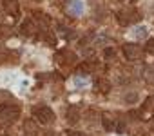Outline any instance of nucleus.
Returning a JSON list of instances; mask_svg holds the SVG:
<instances>
[{
    "instance_id": "nucleus-1",
    "label": "nucleus",
    "mask_w": 154,
    "mask_h": 136,
    "mask_svg": "<svg viewBox=\"0 0 154 136\" xmlns=\"http://www.w3.org/2000/svg\"><path fill=\"white\" fill-rule=\"evenodd\" d=\"M20 111L15 105H8V104H0V125H9L18 118Z\"/></svg>"
},
{
    "instance_id": "nucleus-2",
    "label": "nucleus",
    "mask_w": 154,
    "mask_h": 136,
    "mask_svg": "<svg viewBox=\"0 0 154 136\" xmlns=\"http://www.w3.org/2000/svg\"><path fill=\"white\" fill-rule=\"evenodd\" d=\"M33 116L42 125H47V123H51L54 120V113L47 105H36V107H33Z\"/></svg>"
},
{
    "instance_id": "nucleus-3",
    "label": "nucleus",
    "mask_w": 154,
    "mask_h": 136,
    "mask_svg": "<svg viewBox=\"0 0 154 136\" xmlns=\"http://www.w3.org/2000/svg\"><path fill=\"white\" fill-rule=\"evenodd\" d=\"M140 53H141V47L138 44H125L123 45V54L127 60H136L140 58Z\"/></svg>"
},
{
    "instance_id": "nucleus-4",
    "label": "nucleus",
    "mask_w": 154,
    "mask_h": 136,
    "mask_svg": "<svg viewBox=\"0 0 154 136\" xmlns=\"http://www.w3.org/2000/svg\"><path fill=\"white\" fill-rule=\"evenodd\" d=\"M118 20H120V24L129 26V24L140 20V15L136 11H122V13H118Z\"/></svg>"
},
{
    "instance_id": "nucleus-5",
    "label": "nucleus",
    "mask_w": 154,
    "mask_h": 136,
    "mask_svg": "<svg viewBox=\"0 0 154 136\" xmlns=\"http://www.w3.org/2000/svg\"><path fill=\"white\" fill-rule=\"evenodd\" d=\"M69 13L74 15V17H78L84 13V0H71V4H69Z\"/></svg>"
},
{
    "instance_id": "nucleus-6",
    "label": "nucleus",
    "mask_w": 154,
    "mask_h": 136,
    "mask_svg": "<svg viewBox=\"0 0 154 136\" xmlns=\"http://www.w3.org/2000/svg\"><path fill=\"white\" fill-rule=\"evenodd\" d=\"M78 120H80V109L74 107V105H69V109H67V122L69 123H76Z\"/></svg>"
},
{
    "instance_id": "nucleus-7",
    "label": "nucleus",
    "mask_w": 154,
    "mask_h": 136,
    "mask_svg": "<svg viewBox=\"0 0 154 136\" xmlns=\"http://www.w3.org/2000/svg\"><path fill=\"white\" fill-rule=\"evenodd\" d=\"M4 11L9 15H17L18 13V2L17 0H4Z\"/></svg>"
},
{
    "instance_id": "nucleus-8",
    "label": "nucleus",
    "mask_w": 154,
    "mask_h": 136,
    "mask_svg": "<svg viewBox=\"0 0 154 136\" xmlns=\"http://www.w3.org/2000/svg\"><path fill=\"white\" fill-rule=\"evenodd\" d=\"M109 87H111V84L107 82V80H103V78H100V80H96V91H100V93H109Z\"/></svg>"
},
{
    "instance_id": "nucleus-9",
    "label": "nucleus",
    "mask_w": 154,
    "mask_h": 136,
    "mask_svg": "<svg viewBox=\"0 0 154 136\" xmlns=\"http://www.w3.org/2000/svg\"><path fill=\"white\" fill-rule=\"evenodd\" d=\"M102 125H103V129H105V131H114V127H116L109 114H103V116H102Z\"/></svg>"
},
{
    "instance_id": "nucleus-10",
    "label": "nucleus",
    "mask_w": 154,
    "mask_h": 136,
    "mask_svg": "<svg viewBox=\"0 0 154 136\" xmlns=\"http://www.w3.org/2000/svg\"><path fill=\"white\" fill-rule=\"evenodd\" d=\"M33 31H35V24H33L31 20L22 22V35H31Z\"/></svg>"
},
{
    "instance_id": "nucleus-11",
    "label": "nucleus",
    "mask_w": 154,
    "mask_h": 136,
    "mask_svg": "<svg viewBox=\"0 0 154 136\" xmlns=\"http://www.w3.org/2000/svg\"><path fill=\"white\" fill-rule=\"evenodd\" d=\"M24 131H26L27 136H36V125L33 122H26L24 123Z\"/></svg>"
},
{
    "instance_id": "nucleus-12",
    "label": "nucleus",
    "mask_w": 154,
    "mask_h": 136,
    "mask_svg": "<svg viewBox=\"0 0 154 136\" xmlns=\"http://www.w3.org/2000/svg\"><path fill=\"white\" fill-rule=\"evenodd\" d=\"M13 100V94L9 91H4V89H0V104H8Z\"/></svg>"
},
{
    "instance_id": "nucleus-13",
    "label": "nucleus",
    "mask_w": 154,
    "mask_h": 136,
    "mask_svg": "<svg viewBox=\"0 0 154 136\" xmlns=\"http://www.w3.org/2000/svg\"><path fill=\"white\" fill-rule=\"evenodd\" d=\"M134 36H136V38H145V36H147V27L138 26V27L134 29Z\"/></svg>"
},
{
    "instance_id": "nucleus-14",
    "label": "nucleus",
    "mask_w": 154,
    "mask_h": 136,
    "mask_svg": "<svg viewBox=\"0 0 154 136\" xmlns=\"http://www.w3.org/2000/svg\"><path fill=\"white\" fill-rule=\"evenodd\" d=\"M143 111H154V94L149 96V98L145 100V104H143Z\"/></svg>"
},
{
    "instance_id": "nucleus-15",
    "label": "nucleus",
    "mask_w": 154,
    "mask_h": 136,
    "mask_svg": "<svg viewBox=\"0 0 154 136\" xmlns=\"http://www.w3.org/2000/svg\"><path fill=\"white\" fill-rule=\"evenodd\" d=\"M145 51H147L149 54H154V38H149V40H147V44H145Z\"/></svg>"
},
{
    "instance_id": "nucleus-16",
    "label": "nucleus",
    "mask_w": 154,
    "mask_h": 136,
    "mask_svg": "<svg viewBox=\"0 0 154 136\" xmlns=\"http://www.w3.org/2000/svg\"><path fill=\"white\" fill-rule=\"evenodd\" d=\"M89 71H91V65H89V63H82V65L78 67V73H80V75H89Z\"/></svg>"
},
{
    "instance_id": "nucleus-17",
    "label": "nucleus",
    "mask_w": 154,
    "mask_h": 136,
    "mask_svg": "<svg viewBox=\"0 0 154 136\" xmlns=\"http://www.w3.org/2000/svg\"><path fill=\"white\" fill-rule=\"evenodd\" d=\"M114 131H116V132H120V134H123V132L127 131L125 122H118V123H116V127H114Z\"/></svg>"
},
{
    "instance_id": "nucleus-18",
    "label": "nucleus",
    "mask_w": 154,
    "mask_h": 136,
    "mask_svg": "<svg viewBox=\"0 0 154 136\" xmlns=\"http://www.w3.org/2000/svg\"><path fill=\"white\" fill-rule=\"evenodd\" d=\"M138 100V94L136 93H129V94H125V102H129V104H134Z\"/></svg>"
},
{
    "instance_id": "nucleus-19",
    "label": "nucleus",
    "mask_w": 154,
    "mask_h": 136,
    "mask_svg": "<svg viewBox=\"0 0 154 136\" xmlns=\"http://www.w3.org/2000/svg\"><path fill=\"white\" fill-rule=\"evenodd\" d=\"M85 84H87L85 78H80V76H76V78H74V85H76V87H82V85H85Z\"/></svg>"
},
{
    "instance_id": "nucleus-20",
    "label": "nucleus",
    "mask_w": 154,
    "mask_h": 136,
    "mask_svg": "<svg viewBox=\"0 0 154 136\" xmlns=\"http://www.w3.org/2000/svg\"><path fill=\"white\" fill-rule=\"evenodd\" d=\"M103 56H105V58H112V56H114V49H112V47H105Z\"/></svg>"
},
{
    "instance_id": "nucleus-21",
    "label": "nucleus",
    "mask_w": 154,
    "mask_h": 136,
    "mask_svg": "<svg viewBox=\"0 0 154 136\" xmlns=\"http://www.w3.org/2000/svg\"><path fill=\"white\" fill-rule=\"evenodd\" d=\"M44 38H45V42H47L49 45H54V44H56V40H54L51 35H44Z\"/></svg>"
},
{
    "instance_id": "nucleus-22",
    "label": "nucleus",
    "mask_w": 154,
    "mask_h": 136,
    "mask_svg": "<svg viewBox=\"0 0 154 136\" xmlns=\"http://www.w3.org/2000/svg\"><path fill=\"white\" fill-rule=\"evenodd\" d=\"M0 35H2V36H8V35H9V29H8L6 26H2V27H0Z\"/></svg>"
},
{
    "instance_id": "nucleus-23",
    "label": "nucleus",
    "mask_w": 154,
    "mask_h": 136,
    "mask_svg": "<svg viewBox=\"0 0 154 136\" xmlns=\"http://www.w3.org/2000/svg\"><path fill=\"white\" fill-rule=\"evenodd\" d=\"M69 136H85L84 132H78V131H69Z\"/></svg>"
},
{
    "instance_id": "nucleus-24",
    "label": "nucleus",
    "mask_w": 154,
    "mask_h": 136,
    "mask_svg": "<svg viewBox=\"0 0 154 136\" xmlns=\"http://www.w3.org/2000/svg\"><path fill=\"white\" fill-rule=\"evenodd\" d=\"M131 116H132L134 120H138V118H140V113H138V111H132V113H131Z\"/></svg>"
}]
</instances>
